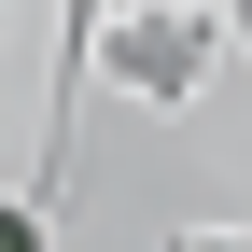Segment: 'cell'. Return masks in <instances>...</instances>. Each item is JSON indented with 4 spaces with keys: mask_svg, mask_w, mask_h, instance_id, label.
Returning a JSON list of instances; mask_svg holds the SVG:
<instances>
[{
    "mask_svg": "<svg viewBox=\"0 0 252 252\" xmlns=\"http://www.w3.org/2000/svg\"><path fill=\"white\" fill-rule=\"evenodd\" d=\"M182 252H252V238H182Z\"/></svg>",
    "mask_w": 252,
    "mask_h": 252,
    "instance_id": "2",
    "label": "cell"
},
{
    "mask_svg": "<svg viewBox=\"0 0 252 252\" xmlns=\"http://www.w3.org/2000/svg\"><path fill=\"white\" fill-rule=\"evenodd\" d=\"M0 252H42V210H0Z\"/></svg>",
    "mask_w": 252,
    "mask_h": 252,
    "instance_id": "1",
    "label": "cell"
}]
</instances>
